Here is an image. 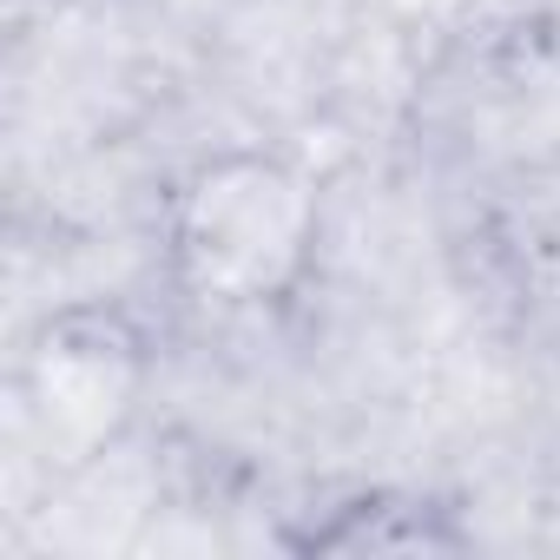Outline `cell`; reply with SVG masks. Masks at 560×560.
I'll use <instances>...</instances> for the list:
<instances>
[{
	"mask_svg": "<svg viewBox=\"0 0 560 560\" xmlns=\"http://www.w3.org/2000/svg\"><path fill=\"white\" fill-rule=\"evenodd\" d=\"M126 350L132 343H119L113 330L73 337V324H60L47 337V350L34 357V409L60 448H93L113 429V416L126 409V383H132Z\"/></svg>",
	"mask_w": 560,
	"mask_h": 560,
	"instance_id": "cell-2",
	"label": "cell"
},
{
	"mask_svg": "<svg viewBox=\"0 0 560 560\" xmlns=\"http://www.w3.org/2000/svg\"><path fill=\"white\" fill-rule=\"evenodd\" d=\"M304 191L277 165H244L237 178L218 172L191 191L185 218V264L198 284H218L231 298H257L284 277L304 250Z\"/></svg>",
	"mask_w": 560,
	"mask_h": 560,
	"instance_id": "cell-1",
	"label": "cell"
}]
</instances>
